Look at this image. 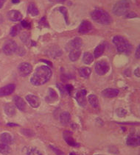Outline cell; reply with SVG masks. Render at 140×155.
Listing matches in <instances>:
<instances>
[{"label": "cell", "instance_id": "obj_1", "mask_svg": "<svg viewBox=\"0 0 140 155\" xmlns=\"http://www.w3.org/2000/svg\"><path fill=\"white\" fill-rule=\"evenodd\" d=\"M52 77V71L46 65L38 67L30 78V82L33 85L39 86L45 84Z\"/></svg>", "mask_w": 140, "mask_h": 155}, {"label": "cell", "instance_id": "obj_2", "mask_svg": "<svg viewBox=\"0 0 140 155\" xmlns=\"http://www.w3.org/2000/svg\"><path fill=\"white\" fill-rule=\"evenodd\" d=\"M113 43L116 46V49L119 53H130L132 50L131 43L122 36H116L113 38Z\"/></svg>", "mask_w": 140, "mask_h": 155}, {"label": "cell", "instance_id": "obj_3", "mask_svg": "<svg viewBox=\"0 0 140 155\" xmlns=\"http://www.w3.org/2000/svg\"><path fill=\"white\" fill-rule=\"evenodd\" d=\"M91 16L94 21L104 25L110 24L112 21V18L109 13L103 10H95L92 11Z\"/></svg>", "mask_w": 140, "mask_h": 155}, {"label": "cell", "instance_id": "obj_4", "mask_svg": "<svg viewBox=\"0 0 140 155\" xmlns=\"http://www.w3.org/2000/svg\"><path fill=\"white\" fill-rule=\"evenodd\" d=\"M130 0H119L117 2H116L113 7L114 14L118 16H125L127 13L129 12L130 8Z\"/></svg>", "mask_w": 140, "mask_h": 155}, {"label": "cell", "instance_id": "obj_5", "mask_svg": "<svg viewBox=\"0 0 140 155\" xmlns=\"http://www.w3.org/2000/svg\"><path fill=\"white\" fill-rule=\"evenodd\" d=\"M17 49H18L17 43L12 40L6 41L3 46V52L7 55H13L14 53L16 52Z\"/></svg>", "mask_w": 140, "mask_h": 155}, {"label": "cell", "instance_id": "obj_6", "mask_svg": "<svg viewBox=\"0 0 140 155\" xmlns=\"http://www.w3.org/2000/svg\"><path fill=\"white\" fill-rule=\"evenodd\" d=\"M109 68L110 67H109V63L104 60H100L97 62L95 64V67H94L96 73L100 76L105 75L109 71Z\"/></svg>", "mask_w": 140, "mask_h": 155}, {"label": "cell", "instance_id": "obj_7", "mask_svg": "<svg viewBox=\"0 0 140 155\" xmlns=\"http://www.w3.org/2000/svg\"><path fill=\"white\" fill-rule=\"evenodd\" d=\"M18 71L20 75L22 77H26V76L29 75L33 71V67L28 63H22L19 64L18 67Z\"/></svg>", "mask_w": 140, "mask_h": 155}, {"label": "cell", "instance_id": "obj_8", "mask_svg": "<svg viewBox=\"0 0 140 155\" xmlns=\"http://www.w3.org/2000/svg\"><path fill=\"white\" fill-rule=\"evenodd\" d=\"M82 46V40L80 38L77 37L72 39V41H70L66 45V49L69 51L72 50H77V49H80V48Z\"/></svg>", "mask_w": 140, "mask_h": 155}, {"label": "cell", "instance_id": "obj_9", "mask_svg": "<svg viewBox=\"0 0 140 155\" xmlns=\"http://www.w3.org/2000/svg\"><path fill=\"white\" fill-rule=\"evenodd\" d=\"M63 136H64V140H65V141L66 142L68 145L73 146V147H79L80 146V145L77 142H75V140L73 139V137H72V133L71 132L65 131L64 132Z\"/></svg>", "mask_w": 140, "mask_h": 155}, {"label": "cell", "instance_id": "obj_10", "mask_svg": "<svg viewBox=\"0 0 140 155\" xmlns=\"http://www.w3.org/2000/svg\"><path fill=\"white\" fill-rule=\"evenodd\" d=\"M126 143L129 146H140V135L139 134H131L127 138Z\"/></svg>", "mask_w": 140, "mask_h": 155}, {"label": "cell", "instance_id": "obj_11", "mask_svg": "<svg viewBox=\"0 0 140 155\" xmlns=\"http://www.w3.org/2000/svg\"><path fill=\"white\" fill-rule=\"evenodd\" d=\"M86 90H79L78 92H77L76 95H75V99H76L77 102L82 107L86 106Z\"/></svg>", "mask_w": 140, "mask_h": 155}, {"label": "cell", "instance_id": "obj_12", "mask_svg": "<svg viewBox=\"0 0 140 155\" xmlns=\"http://www.w3.org/2000/svg\"><path fill=\"white\" fill-rule=\"evenodd\" d=\"M93 29V26L91 23L89 21H84L81 24L79 27V32L81 34H86V33H89Z\"/></svg>", "mask_w": 140, "mask_h": 155}, {"label": "cell", "instance_id": "obj_13", "mask_svg": "<svg viewBox=\"0 0 140 155\" xmlns=\"http://www.w3.org/2000/svg\"><path fill=\"white\" fill-rule=\"evenodd\" d=\"M15 88L16 85L14 84H10L5 86V87H1L0 88V97L11 95V93H14V91L15 90Z\"/></svg>", "mask_w": 140, "mask_h": 155}, {"label": "cell", "instance_id": "obj_14", "mask_svg": "<svg viewBox=\"0 0 140 155\" xmlns=\"http://www.w3.org/2000/svg\"><path fill=\"white\" fill-rule=\"evenodd\" d=\"M26 100L29 103V105L33 108L39 107L40 105V100L38 98V96L33 94H29L26 96Z\"/></svg>", "mask_w": 140, "mask_h": 155}, {"label": "cell", "instance_id": "obj_15", "mask_svg": "<svg viewBox=\"0 0 140 155\" xmlns=\"http://www.w3.org/2000/svg\"><path fill=\"white\" fill-rule=\"evenodd\" d=\"M119 90L115 88H107L102 91V95L106 98H114L118 96Z\"/></svg>", "mask_w": 140, "mask_h": 155}, {"label": "cell", "instance_id": "obj_16", "mask_svg": "<svg viewBox=\"0 0 140 155\" xmlns=\"http://www.w3.org/2000/svg\"><path fill=\"white\" fill-rule=\"evenodd\" d=\"M7 15H8V18L12 21H20L22 18V15H21V13L18 11H16V10L10 11Z\"/></svg>", "mask_w": 140, "mask_h": 155}, {"label": "cell", "instance_id": "obj_17", "mask_svg": "<svg viewBox=\"0 0 140 155\" xmlns=\"http://www.w3.org/2000/svg\"><path fill=\"white\" fill-rule=\"evenodd\" d=\"M14 102H15V105L16 106V107L19 109L21 111H25L26 110V103L24 100H23L22 98H21L20 96H15L14 97Z\"/></svg>", "mask_w": 140, "mask_h": 155}, {"label": "cell", "instance_id": "obj_18", "mask_svg": "<svg viewBox=\"0 0 140 155\" xmlns=\"http://www.w3.org/2000/svg\"><path fill=\"white\" fill-rule=\"evenodd\" d=\"M58 99V94H57L56 91L52 88H49L47 93V96L46 97V102L49 103H52V102H55Z\"/></svg>", "mask_w": 140, "mask_h": 155}, {"label": "cell", "instance_id": "obj_19", "mask_svg": "<svg viewBox=\"0 0 140 155\" xmlns=\"http://www.w3.org/2000/svg\"><path fill=\"white\" fill-rule=\"evenodd\" d=\"M0 140L3 143H6V144L9 145L13 143V137L11 134L8 132H4L0 134Z\"/></svg>", "mask_w": 140, "mask_h": 155}, {"label": "cell", "instance_id": "obj_20", "mask_svg": "<svg viewBox=\"0 0 140 155\" xmlns=\"http://www.w3.org/2000/svg\"><path fill=\"white\" fill-rule=\"evenodd\" d=\"M48 54H49V55L50 57L55 58L61 56L62 52H61V50L58 46H53V47L49 49V50L48 51Z\"/></svg>", "mask_w": 140, "mask_h": 155}, {"label": "cell", "instance_id": "obj_21", "mask_svg": "<svg viewBox=\"0 0 140 155\" xmlns=\"http://www.w3.org/2000/svg\"><path fill=\"white\" fill-rule=\"evenodd\" d=\"M5 112L8 116L12 117L16 114L15 107L11 104H7L5 106Z\"/></svg>", "mask_w": 140, "mask_h": 155}, {"label": "cell", "instance_id": "obj_22", "mask_svg": "<svg viewBox=\"0 0 140 155\" xmlns=\"http://www.w3.org/2000/svg\"><path fill=\"white\" fill-rule=\"evenodd\" d=\"M105 48H106V46H105L104 43H101V44L98 45V46L96 47V49H94V58H98L101 56L103 54L105 51Z\"/></svg>", "mask_w": 140, "mask_h": 155}, {"label": "cell", "instance_id": "obj_23", "mask_svg": "<svg viewBox=\"0 0 140 155\" xmlns=\"http://www.w3.org/2000/svg\"><path fill=\"white\" fill-rule=\"evenodd\" d=\"M71 120V115L68 112H64L60 115V121L62 124H67Z\"/></svg>", "mask_w": 140, "mask_h": 155}, {"label": "cell", "instance_id": "obj_24", "mask_svg": "<svg viewBox=\"0 0 140 155\" xmlns=\"http://www.w3.org/2000/svg\"><path fill=\"white\" fill-rule=\"evenodd\" d=\"M88 101L90 105L94 108H97L99 107V101L97 96L94 94H91L88 96Z\"/></svg>", "mask_w": 140, "mask_h": 155}, {"label": "cell", "instance_id": "obj_25", "mask_svg": "<svg viewBox=\"0 0 140 155\" xmlns=\"http://www.w3.org/2000/svg\"><path fill=\"white\" fill-rule=\"evenodd\" d=\"M91 69L89 68H88V67H82V68H81L79 69L80 76L81 77H83V78H88L90 76V74H91Z\"/></svg>", "mask_w": 140, "mask_h": 155}, {"label": "cell", "instance_id": "obj_26", "mask_svg": "<svg viewBox=\"0 0 140 155\" xmlns=\"http://www.w3.org/2000/svg\"><path fill=\"white\" fill-rule=\"evenodd\" d=\"M81 50L80 49H77V50H72L70 51L69 55V58L72 61H76L78 60V58L81 56Z\"/></svg>", "mask_w": 140, "mask_h": 155}, {"label": "cell", "instance_id": "obj_27", "mask_svg": "<svg viewBox=\"0 0 140 155\" xmlns=\"http://www.w3.org/2000/svg\"><path fill=\"white\" fill-rule=\"evenodd\" d=\"M27 12L32 16H36L39 14V10H38V8H36V6L34 4H30L29 5L28 8H27Z\"/></svg>", "mask_w": 140, "mask_h": 155}, {"label": "cell", "instance_id": "obj_28", "mask_svg": "<svg viewBox=\"0 0 140 155\" xmlns=\"http://www.w3.org/2000/svg\"><path fill=\"white\" fill-rule=\"evenodd\" d=\"M10 151H11V149H10L9 145L0 140V153L2 154H8L10 153Z\"/></svg>", "mask_w": 140, "mask_h": 155}, {"label": "cell", "instance_id": "obj_29", "mask_svg": "<svg viewBox=\"0 0 140 155\" xmlns=\"http://www.w3.org/2000/svg\"><path fill=\"white\" fill-rule=\"evenodd\" d=\"M94 60V57L89 52H85L83 56V62L85 64H91Z\"/></svg>", "mask_w": 140, "mask_h": 155}, {"label": "cell", "instance_id": "obj_30", "mask_svg": "<svg viewBox=\"0 0 140 155\" xmlns=\"http://www.w3.org/2000/svg\"><path fill=\"white\" fill-rule=\"evenodd\" d=\"M27 155H43L41 152L36 147H29L27 150Z\"/></svg>", "mask_w": 140, "mask_h": 155}, {"label": "cell", "instance_id": "obj_31", "mask_svg": "<svg viewBox=\"0 0 140 155\" xmlns=\"http://www.w3.org/2000/svg\"><path fill=\"white\" fill-rule=\"evenodd\" d=\"M19 31H20V27H19L18 25L14 26V27L11 28V32H10V35H11L12 37H15V36H16L19 33Z\"/></svg>", "mask_w": 140, "mask_h": 155}, {"label": "cell", "instance_id": "obj_32", "mask_svg": "<svg viewBox=\"0 0 140 155\" xmlns=\"http://www.w3.org/2000/svg\"><path fill=\"white\" fill-rule=\"evenodd\" d=\"M59 11L61 12V14H62V15L64 16V18H65V21L66 22V24H68L69 21H68V11H67V9L65 8V7H60L59 8Z\"/></svg>", "mask_w": 140, "mask_h": 155}, {"label": "cell", "instance_id": "obj_33", "mask_svg": "<svg viewBox=\"0 0 140 155\" xmlns=\"http://www.w3.org/2000/svg\"><path fill=\"white\" fill-rule=\"evenodd\" d=\"M20 38H21V40L24 43L27 44L29 41H30V36H29V34L27 32H23V33H21Z\"/></svg>", "mask_w": 140, "mask_h": 155}, {"label": "cell", "instance_id": "obj_34", "mask_svg": "<svg viewBox=\"0 0 140 155\" xmlns=\"http://www.w3.org/2000/svg\"><path fill=\"white\" fill-rule=\"evenodd\" d=\"M116 113L118 117L122 118V117L125 116V115L127 114V112L125 109H123V108H118V109L116 110Z\"/></svg>", "mask_w": 140, "mask_h": 155}, {"label": "cell", "instance_id": "obj_35", "mask_svg": "<svg viewBox=\"0 0 140 155\" xmlns=\"http://www.w3.org/2000/svg\"><path fill=\"white\" fill-rule=\"evenodd\" d=\"M57 87H58V90H60V92H61L62 95H65L66 93H67L66 86H64L63 84H61V83H58V84H57Z\"/></svg>", "mask_w": 140, "mask_h": 155}, {"label": "cell", "instance_id": "obj_36", "mask_svg": "<svg viewBox=\"0 0 140 155\" xmlns=\"http://www.w3.org/2000/svg\"><path fill=\"white\" fill-rule=\"evenodd\" d=\"M49 147L51 148V149H52V150L53 151L55 152L57 155H64V152H63L62 151L60 150L59 149H58V148L55 147V146H49Z\"/></svg>", "mask_w": 140, "mask_h": 155}, {"label": "cell", "instance_id": "obj_37", "mask_svg": "<svg viewBox=\"0 0 140 155\" xmlns=\"http://www.w3.org/2000/svg\"><path fill=\"white\" fill-rule=\"evenodd\" d=\"M21 132L24 134H25L26 136H27V137H31V136H33V134H34L33 131H31L30 129H24L21 130Z\"/></svg>", "mask_w": 140, "mask_h": 155}, {"label": "cell", "instance_id": "obj_38", "mask_svg": "<svg viewBox=\"0 0 140 155\" xmlns=\"http://www.w3.org/2000/svg\"><path fill=\"white\" fill-rule=\"evenodd\" d=\"M136 16H137L136 14L135 13H134V12H128V13H127L126 14H125V17H126V18H135V17H136Z\"/></svg>", "mask_w": 140, "mask_h": 155}, {"label": "cell", "instance_id": "obj_39", "mask_svg": "<svg viewBox=\"0 0 140 155\" xmlns=\"http://www.w3.org/2000/svg\"><path fill=\"white\" fill-rule=\"evenodd\" d=\"M66 92L69 94H71L72 91L73 90V86L72 85H66Z\"/></svg>", "mask_w": 140, "mask_h": 155}, {"label": "cell", "instance_id": "obj_40", "mask_svg": "<svg viewBox=\"0 0 140 155\" xmlns=\"http://www.w3.org/2000/svg\"><path fill=\"white\" fill-rule=\"evenodd\" d=\"M16 53L18 54V55H19L20 56H22V55H24V53H25V51H24V49H23V48L19 47L18 46V49H17Z\"/></svg>", "mask_w": 140, "mask_h": 155}, {"label": "cell", "instance_id": "obj_41", "mask_svg": "<svg viewBox=\"0 0 140 155\" xmlns=\"http://www.w3.org/2000/svg\"><path fill=\"white\" fill-rule=\"evenodd\" d=\"M21 26H22V27H24V28H30V24H29V23L27 22V21H21Z\"/></svg>", "mask_w": 140, "mask_h": 155}, {"label": "cell", "instance_id": "obj_42", "mask_svg": "<svg viewBox=\"0 0 140 155\" xmlns=\"http://www.w3.org/2000/svg\"><path fill=\"white\" fill-rule=\"evenodd\" d=\"M135 56H136V58H138V59H140V44L139 45V46L137 47L136 50Z\"/></svg>", "mask_w": 140, "mask_h": 155}, {"label": "cell", "instance_id": "obj_43", "mask_svg": "<svg viewBox=\"0 0 140 155\" xmlns=\"http://www.w3.org/2000/svg\"><path fill=\"white\" fill-rule=\"evenodd\" d=\"M5 1H6V0H0V8H2V6H3L4 3L5 2Z\"/></svg>", "mask_w": 140, "mask_h": 155}, {"label": "cell", "instance_id": "obj_44", "mask_svg": "<svg viewBox=\"0 0 140 155\" xmlns=\"http://www.w3.org/2000/svg\"><path fill=\"white\" fill-rule=\"evenodd\" d=\"M7 125H8V127H16V126H18V125H17V124H12V123H9V124H7Z\"/></svg>", "mask_w": 140, "mask_h": 155}, {"label": "cell", "instance_id": "obj_45", "mask_svg": "<svg viewBox=\"0 0 140 155\" xmlns=\"http://www.w3.org/2000/svg\"><path fill=\"white\" fill-rule=\"evenodd\" d=\"M41 61H42V62H44V63H47L49 65H52V63H51L49 62V61H48V60H41Z\"/></svg>", "mask_w": 140, "mask_h": 155}, {"label": "cell", "instance_id": "obj_46", "mask_svg": "<svg viewBox=\"0 0 140 155\" xmlns=\"http://www.w3.org/2000/svg\"><path fill=\"white\" fill-rule=\"evenodd\" d=\"M4 21V18L1 14H0V24H2Z\"/></svg>", "mask_w": 140, "mask_h": 155}, {"label": "cell", "instance_id": "obj_47", "mask_svg": "<svg viewBox=\"0 0 140 155\" xmlns=\"http://www.w3.org/2000/svg\"><path fill=\"white\" fill-rule=\"evenodd\" d=\"M20 2V0H12V2L14 4H17Z\"/></svg>", "mask_w": 140, "mask_h": 155}, {"label": "cell", "instance_id": "obj_48", "mask_svg": "<svg viewBox=\"0 0 140 155\" xmlns=\"http://www.w3.org/2000/svg\"><path fill=\"white\" fill-rule=\"evenodd\" d=\"M56 1L58 2H65L66 0H56Z\"/></svg>", "mask_w": 140, "mask_h": 155}, {"label": "cell", "instance_id": "obj_49", "mask_svg": "<svg viewBox=\"0 0 140 155\" xmlns=\"http://www.w3.org/2000/svg\"><path fill=\"white\" fill-rule=\"evenodd\" d=\"M69 155H77V154H75V153H71Z\"/></svg>", "mask_w": 140, "mask_h": 155}, {"label": "cell", "instance_id": "obj_50", "mask_svg": "<svg viewBox=\"0 0 140 155\" xmlns=\"http://www.w3.org/2000/svg\"><path fill=\"white\" fill-rule=\"evenodd\" d=\"M96 155H101V154H96Z\"/></svg>", "mask_w": 140, "mask_h": 155}, {"label": "cell", "instance_id": "obj_51", "mask_svg": "<svg viewBox=\"0 0 140 155\" xmlns=\"http://www.w3.org/2000/svg\"><path fill=\"white\" fill-rule=\"evenodd\" d=\"M0 33H1V32H0Z\"/></svg>", "mask_w": 140, "mask_h": 155}]
</instances>
